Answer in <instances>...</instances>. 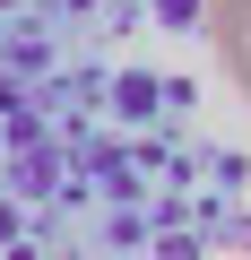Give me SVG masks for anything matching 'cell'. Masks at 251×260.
I'll return each instance as SVG.
<instances>
[{"mask_svg": "<svg viewBox=\"0 0 251 260\" xmlns=\"http://www.w3.org/2000/svg\"><path fill=\"white\" fill-rule=\"evenodd\" d=\"M208 44H217L225 78H234L242 104H251V0H217V9H208Z\"/></svg>", "mask_w": 251, "mask_h": 260, "instance_id": "6da1fadb", "label": "cell"}]
</instances>
